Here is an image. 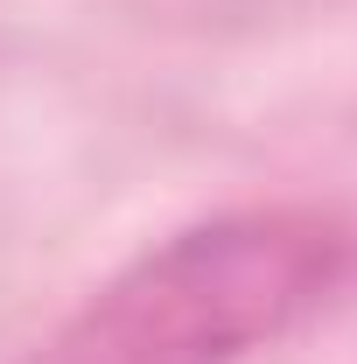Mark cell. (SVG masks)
Returning a JSON list of instances; mask_svg holds the SVG:
<instances>
[{
    "label": "cell",
    "mask_w": 357,
    "mask_h": 364,
    "mask_svg": "<svg viewBox=\"0 0 357 364\" xmlns=\"http://www.w3.org/2000/svg\"><path fill=\"white\" fill-rule=\"evenodd\" d=\"M357 231L322 203H245L154 238L98 280L21 364H245L322 316Z\"/></svg>",
    "instance_id": "obj_1"
}]
</instances>
